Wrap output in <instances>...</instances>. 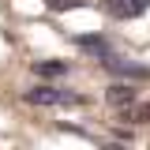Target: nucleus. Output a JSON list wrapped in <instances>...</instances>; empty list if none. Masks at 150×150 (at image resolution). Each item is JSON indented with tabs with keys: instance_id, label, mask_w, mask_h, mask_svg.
<instances>
[{
	"instance_id": "7",
	"label": "nucleus",
	"mask_w": 150,
	"mask_h": 150,
	"mask_svg": "<svg viewBox=\"0 0 150 150\" xmlns=\"http://www.w3.org/2000/svg\"><path fill=\"white\" fill-rule=\"evenodd\" d=\"M53 11H71V8H86V0H45Z\"/></svg>"
},
{
	"instance_id": "6",
	"label": "nucleus",
	"mask_w": 150,
	"mask_h": 150,
	"mask_svg": "<svg viewBox=\"0 0 150 150\" xmlns=\"http://www.w3.org/2000/svg\"><path fill=\"white\" fill-rule=\"evenodd\" d=\"M34 71H38V75H45V79H60V75L68 71V64H64V60H38Z\"/></svg>"
},
{
	"instance_id": "1",
	"label": "nucleus",
	"mask_w": 150,
	"mask_h": 150,
	"mask_svg": "<svg viewBox=\"0 0 150 150\" xmlns=\"http://www.w3.org/2000/svg\"><path fill=\"white\" fill-rule=\"evenodd\" d=\"M30 105H56V109H75V105H86V98L75 90H64V86H53V83H41V86H30L23 94Z\"/></svg>"
},
{
	"instance_id": "2",
	"label": "nucleus",
	"mask_w": 150,
	"mask_h": 150,
	"mask_svg": "<svg viewBox=\"0 0 150 150\" xmlns=\"http://www.w3.org/2000/svg\"><path fill=\"white\" fill-rule=\"evenodd\" d=\"M101 68H105V71H112V75H120V79H150V64L128 60V56H120V53L101 56Z\"/></svg>"
},
{
	"instance_id": "8",
	"label": "nucleus",
	"mask_w": 150,
	"mask_h": 150,
	"mask_svg": "<svg viewBox=\"0 0 150 150\" xmlns=\"http://www.w3.org/2000/svg\"><path fill=\"white\" fill-rule=\"evenodd\" d=\"M101 150H124V146H120V143H105Z\"/></svg>"
},
{
	"instance_id": "4",
	"label": "nucleus",
	"mask_w": 150,
	"mask_h": 150,
	"mask_svg": "<svg viewBox=\"0 0 150 150\" xmlns=\"http://www.w3.org/2000/svg\"><path fill=\"white\" fill-rule=\"evenodd\" d=\"M71 41L79 45V49H83V53H90L94 60H101V56H109V53H112L109 38H101V34H75Z\"/></svg>"
},
{
	"instance_id": "5",
	"label": "nucleus",
	"mask_w": 150,
	"mask_h": 150,
	"mask_svg": "<svg viewBox=\"0 0 150 150\" xmlns=\"http://www.w3.org/2000/svg\"><path fill=\"white\" fill-rule=\"evenodd\" d=\"M105 101H109L112 109H128V105H135V90H131L128 83H112L109 90H105Z\"/></svg>"
},
{
	"instance_id": "3",
	"label": "nucleus",
	"mask_w": 150,
	"mask_h": 150,
	"mask_svg": "<svg viewBox=\"0 0 150 150\" xmlns=\"http://www.w3.org/2000/svg\"><path fill=\"white\" fill-rule=\"evenodd\" d=\"M150 8V0H105V11H109L112 19H139L143 11Z\"/></svg>"
}]
</instances>
